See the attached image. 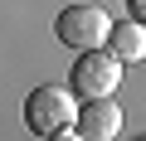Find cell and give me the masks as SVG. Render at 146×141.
Returning <instances> with one entry per match:
<instances>
[{
	"instance_id": "obj_1",
	"label": "cell",
	"mask_w": 146,
	"mask_h": 141,
	"mask_svg": "<svg viewBox=\"0 0 146 141\" xmlns=\"http://www.w3.org/2000/svg\"><path fill=\"white\" fill-rule=\"evenodd\" d=\"M107 29H112V20H107L102 5H93V0H73V5H63L58 20H54L58 44L78 49V54H83V49H102V44H107Z\"/></svg>"
},
{
	"instance_id": "obj_2",
	"label": "cell",
	"mask_w": 146,
	"mask_h": 141,
	"mask_svg": "<svg viewBox=\"0 0 146 141\" xmlns=\"http://www.w3.org/2000/svg\"><path fill=\"white\" fill-rule=\"evenodd\" d=\"M73 117H78L73 93H68V88H58V83H44V88H34V93L25 97V126H29V131H39V136L73 126Z\"/></svg>"
},
{
	"instance_id": "obj_3",
	"label": "cell",
	"mask_w": 146,
	"mask_h": 141,
	"mask_svg": "<svg viewBox=\"0 0 146 141\" xmlns=\"http://www.w3.org/2000/svg\"><path fill=\"white\" fill-rule=\"evenodd\" d=\"M68 83H73V93H83V97H112V88L122 83V63L107 49H83L78 58H73Z\"/></svg>"
},
{
	"instance_id": "obj_4",
	"label": "cell",
	"mask_w": 146,
	"mask_h": 141,
	"mask_svg": "<svg viewBox=\"0 0 146 141\" xmlns=\"http://www.w3.org/2000/svg\"><path fill=\"white\" fill-rule=\"evenodd\" d=\"M73 131L83 141H112L122 131V107L112 97H88V107H78V117H73Z\"/></svg>"
},
{
	"instance_id": "obj_5",
	"label": "cell",
	"mask_w": 146,
	"mask_h": 141,
	"mask_svg": "<svg viewBox=\"0 0 146 141\" xmlns=\"http://www.w3.org/2000/svg\"><path fill=\"white\" fill-rule=\"evenodd\" d=\"M117 63H136L141 54H146V29L136 24V20H127V24H112L107 29V44H102Z\"/></svg>"
},
{
	"instance_id": "obj_6",
	"label": "cell",
	"mask_w": 146,
	"mask_h": 141,
	"mask_svg": "<svg viewBox=\"0 0 146 141\" xmlns=\"http://www.w3.org/2000/svg\"><path fill=\"white\" fill-rule=\"evenodd\" d=\"M49 141H83V136L73 131V126H63V131H49Z\"/></svg>"
},
{
	"instance_id": "obj_7",
	"label": "cell",
	"mask_w": 146,
	"mask_h": 141,
	"mask_svg": "<svg viewBox=\"0 0 146 141\" xmlns=\"http://www.w3.org/2000/svg\"><path fill=\"white\" fill-rule=\"evenodd\" d=\"M131 5V15H136V24H141V15H146V0H127Z\"/></svg>"
},
{
	"instance_id": "obj_8",
	"label": "cell",
	"mask_w": 146,
	"mask_h": 141,
	"mask_svg": "<svg viewBox=\"0 0 146 141\" xmlns=\"http://www.w3.org/2000/svg\"><path fill=\"white\" fill-rule=\"evenodd\" d=\"M136 141H141V136H136Z\"/></svg>"
}]
</instances>
